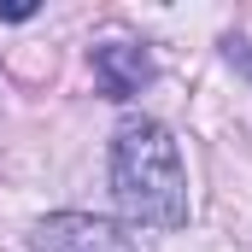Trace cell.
<instances>
[{
    "mask_svg": "<svg viewBox=\"0 0 252 252\" xmlns=\"http://www.w3.org/2000/svg\"><path fill=\"white\" fill-rule=\"evenodd\" d=\"M112 199L141 229H182L188 223V170L176 135L153 118H129L112 141Z\"/></svg>",
    "mask_w": 252,
    "mask_h": 252,
    "instance_id": "obj_1",
    "label": "cell"
},
{
    "mask_svg": "<svg viewBox=\"0 0 252 252\" xmlns=\"http://www.w3.org/2000/svg\"><path fill=\"white\" fill-rule=\"evenodd\" d=\"M30 252H135L129 235L106 217H88V211H59L35 229Z\"/></svg>",
    "mask_w": 252,
    "mask_h": 252,
    "instance_id": "obj_2",
    "label": "cell"
},
{
    "mask_svg": "<svg viewBox=\"0 0 252 252\" xmlns=\"http://www.w3.org/2000/svg\"><path fill=\"white\" fill-rule=\"evenodd\" d=\"M88 64H94V82H100L106 100H135L153 82V59H147L141 41H100L88 53Z\"/></svg>",
    "mask_w": 252,
    "mask_h": 252,
    "instance_id": "obj_3",
    "label": "cell"
},
{
    "mask_svg": "<svg viewBox=\"0 0 252 252\" xmlns=\"http://www.w3.org/2000/svg\"><path fill=\"white\" fill-rule=\"evenodd\" d=\"M41 6L35 0H0V24H24V18H35Z\"/></svg>",
    "mask_w": 252,
    "mask_h": 252,
    "instance_id": "obj_4",
    "label": "cell"
}]
</instances>
